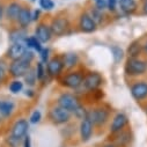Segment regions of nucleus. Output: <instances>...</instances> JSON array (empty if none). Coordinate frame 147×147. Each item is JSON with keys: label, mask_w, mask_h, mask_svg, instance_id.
<instances>
[{"label": "nucleus", "mask_w": 147, "mask_h": 147, "mask_svg": "<svg viewBox=\"0 0 147 147\" xmlns=\"http://www.w3.org/2000/svg\"><path fill=\"white\" fill-rule=\"evenodd\" d=\"M30 64H31V61L26 59L22 56L20 59H16V60L12 61V64L8 67V71L11 73V76H13L14 78L24 77V74L30 69Z\"/></svg>", "instance_id": "obj_1"}, {"label": "nucleus", "mask_w": 147, "mask_h": 147, "mask_svg": "<svg viewBox=\"0 0 147 147\" xmlns=\"http://www.w3.org/2000/svg\"><path fill=\"white\" fill-rule=\"evenodd\" d=\"M147 69V64L139 58H129L125 65V73L130 77L141 76Z\"/></svg>", "instance_id": "obj_2"}, {"label": "nucleus", "mask_w": 147, "mask_h": 147, "mask_svg": "<svg viewBox=\"0 0 147 147\" xmlns=\"http://www.w3.org/2000/svg\"><path fill=\"white\" fill-rule=\"evenodd\" d=\"M72 117V114L67 110H65L64 108L57 105V107H53L50 113H49V118L50 121L56 124V125H63V124H66L67 122H69Z\"/></svg>", "instance_id": "obj_3"}, {"label": "nucleus", "mask_w": 147, "mask_h": 147, "mask_svg": "<svg viewBox=\"0 0 147 147\" xmlns=\"http://www.w3.org/2000/svg\"><path fill=\"white\" fill-rule=\"evenodd\" d=\"M86 117L93 123L94 126H102L109 119V111L104 108H96L87 111Z\"/></svg>", "instance_id": "obj_4"}, {"label": "nucleus", "mask_w": 147, "mask_h": 147, "mask_svg": "<svg viewBox=\"0 0 147 147\" xmlns=\"http://www.w3.org/2000/svg\"><path fill=\"white\" fill-rule=\"evenodd\" d=\"M28 131H29V122L24 118H21V119H18L13 124L8 136L16 140L22 141L24 139V137L28 134Z\"/></svg>", "instance_id": "obj_5"}, {"label": "nucleus", "mask_w": 147, "mask_h": 147, "mask_svg": "<svg viewBox=\"0 0 147 147\" xmlns=\"http://www.w3.org/2000/svg\"><path fill=\"white\" fill-rule=\"evenodd\" d=\"M58 105L64 108L65 110L69 111L71 114H74L77 111V109L80 107V103L78 98L72 95V94H61L58 98Z\"/></svg>", "instance_id": "obj_6"}, {"label": "nucleus", "mask_w": 147, "mask_h": 147, "mask_svg": "<svg viewBox=\"0 0 147 147\" xmlns=\"http://www.w3.org/2000/svg\"><path fill=\"white\" fill-rule=\"evenodd\" d=\"M127 124H129L127 116L125 114H123V113H119L113 118L111 124H110V127H109V131H110L111 134H116V133L125 130Z\"/></svg>", "instance_id": "obj_7"}, {"label": "nucleus", "mask_w": 147, "mask_h": 147, "mask_svg": "<svg viewBox=\"0 0 147 147\" xmlns=\"http://www.w3.org/2000/svg\"><path fill=\"white\" fill-rule=\"evenodd\" d=\"M94 127L95 126L87 117L81 119L80 126H79V133H80V140L82 142H87L90 140V138L93 137V133H94Z\"/></svg>", "instance_id": "obj_8"}, {"label": "nucleus", "mask_w": 147, "mask_h": 147, "mask_svg": "<svg viewBox=\"0 0 147 147\" xmlns=\"http://www.w3.org/2000/svg\"><path fill=\"white\" fill-rule=\"evenodd\" d=\"M84 82V77L80 72H72L68 73L67 76H65V78L63 79V85L72 88V89H76L79 88Z\"/></svg>", "instance_id": "obj_9"}, {"label": "nucleus", "mask_w": 147, "mask_h": 147, "mask_svg": "<svg viewBox=\"0 0 147 147\" xmlns=\"http://www.w3.org/2000/svg\"><path fill=\"white\" fill-rule=\"evenodd\" d=\"M68 27H69V23H68V20L66 18H57L52 21L50 29H51L52 35L63 36L64 34H66Z\"/></svg>", "instance_id": "obj_10"}, {"label": "nucleus", "mask_w": 147, "mask_h": 147, "mask_svg": "<svg viewBox=\"0 0 147 147\" xmlns=\"http://www.w3.org/2000/svg\"><path fill=\"white\" fill-rule=\"evenodd\" d=\"M102 84V77L96 72H92L84 78V82L82 85L86 87V89L88 90H94L96 88H98Z\"/></svg>", "instance_id": "obj_11"}, {"label": "nucleus", "mask_w": 147, "mask_h": 147, "mask_svg": "<svg viewBox=\"0 0 147 147\" xmlns=\"http://www.w3.org/2000/svg\"><path fill=\"white\" fill-rule=\"evenodd\" d=\"M35 37L37 38L41 43H47L51 40L52 37V32H51V29L49 26L44 24V23H41L37 26L35 30Z\"/></svg>", "instance_id": "obj_12"}, {"label": "nucleus", "mask_w": 147, "mask_h": 147, "mask_svg": "<svg viewBox=\"0 0 147 147\" xmlns=\"http://www.w3.org/2000/svg\"><path fill=\"white\" fill-rule=\"evenodd\" d=\"M79 26H80V29L84 32H93L96 29V23L88 13H84L80 16Z\"/></svg>", "instance_id": "obj_13"}, {"label": "nucleus", "mask_w": 147, "mask_h": 147, "mask_svg": "<svg viewBox=\"0 0 147 147\" xmlns=\"http://www.w3.org/2000/svg\"><path fill=\"white\" fill-rule=\"evenodd\" d=\"M114 136H115V138L113 141L118 147H127L132 141V134L129 130H123V131H121Z\"/></svg>", "instance_id": "obj_14"}, {"label": "nucleus", "mask_w": 147, "mask_h": 147, "mask_svg": "<svg viewBox=\"0 0 147 147\" xmlns=\"http://www.w3.org/2000/svg\"><path fill=\"white\" fill-rule=\"evenodd\" d=\"M26 51H27V47L24 45V43H13L8 49L7 56L12 60H16L20 59Z\"/></svg>", "instance_id": "obj_15"}, {"label": "nucleus", "mask_w": 147, "mask_h": 147, "mask_svg": "<svg viewBox=\"0 0 147 147\" xmlns=\"http://www.w3.org/2000/svg\"><path fill=\"white\" fill-rule=\"evenodd\" d=\"M131 94L138 101H141V100L146 98L147 97V84L146 82H137V84H134L131 87Z\"/></svg>", "instance_id": "obj_16"}, {"label": "nucleus", "mask_w": 147, "mask_h": 147, "mask_svg": "<svg viewBox=\"0 0 147 147\" xmlns=\"http://www.w3.org/2000/svg\"><path fill=\"white\" fill-rule=\"evenodd\" d=\"M64 68V63L60 58H53L48 63V73L51 77H57Z\"/></svg>", "instance_id": "obj_17"}, {"label": "nucleus", "mask_w": 147, "mask_h": 147, "mask_svg": "<svg viewBox=\"0 0 147 147\" xmlns=\"http://www.w3.org/2000/svg\"><path fill=\"white\" fill-rule=\"evenodd\" d=\"M22 7L19 3H11L6 8V16L9 21H18Z\"/></svg>", "instance_id": "obj_18"}, {"label": "nucleus", "mask_w": 147, "mask_h": 147, "mask_svg": "<svg viewBox=\"0 0 147 147\" xmlns=\"http://www.w3.org/2000/svg\"><path fill=\"white\" fill-rule=\"evenodd\" d=\"M15 104L12 101H0V117L8 118L13 115Z\"/></svg>", "instance_id": "obj_19"}, {"label": "nucleus", "mask_w": 147, "mask_h": 147, "mask_svg": "<svg viewBox=\"0 0 147 147\" xmlns=\"http://www.w3.org/2000/svg\"><path fill=\"white\" fill-rule=\"evenodd\" d=\"M31 21H32L31 12L29 11V8L22 7V9H21V12H20V15H19V19H18L19 24H20L22 28H27V27L30 24Z\"/></svg>", "instance_id": "obj_20"}, {"label": "nucleus", "mask_w": 147, "mask_h": 147, "mask_svg": "<svg viewBox=\"0 0 147 147\" xmlns=\"http://www.w3.org/2000/svg\"><path fill=\"white\" fill-rule=\"evenodd\" d=\"M118 3H119V7L122 12H124L125 14L133 13L137 8L136 0H118Z\"/></svg>", "instance_id": "obj_21"}, {"label": "nucleus", "mask_w": 147, "mask_h": 147, "mask_svg": "<svg viewBox=\"0 0 147 147\" xmlns=\"http://www.w3.org/2000/svg\"><path fill=\"white\" fill-rule=\"evenodd\" d=\"M42 43L35 37V36H31V37H27L26 41H24V45L28 48V49H34L37 52H41L43 49H42Z\"/></svg>", "instance_id": "obj_22"}, {"label": "nucleus", "mask_w": 147, "mask_h": 147, "mask_svg": "<svg viewBox=\"0 0 147 147\" xmlns=\"http://www.w3.org/2000/svg\"><path fill=\"white\" fill-rule=\"evenodd\" d=\"M142 51V47L139 42H133L129 49H127V55H129V58H138L139 55L141 53Z\"/></svg>", "instance_id": "obj_23"}, {"label": "nucleus", "mask_w": 147, "mask_h": 147, "mask_svg": "<svg viewBox=\"0 0 147 147\" xmlns=\"http://www.w3.org/2000/svg\"><path fill=\"white\" fill-rule=\"evenodd\" d=\"M78 61V56L73 52H69V53H66L64 56V59H63V63H64V66L66 68H71L73 67Z\"/></svg>", "instance_id": "obj_24"}, {"label": "nucleus", "mask_w": 147, "mask_h": 147, "mask_svg": "<svg viewBox=\"0 0 147 147\" xmlns=\"http://www.w3.org/2000/svg\"><path fill=\"white\" fill-rule=\"evenodd\" d=\"M26 38H27V36L22 30H14L9 35V40L13 43H24Z\"/></svg>", "instance_id": "obj_25"}, {"label": "nucleus", "mask_w": 147, "mask_h": 147, "mask_svg": "<svg viewBox=\"0 0 147 147\" xmlns=\"http://www.w3.org/2000/svg\"><path fill=\"white\" fill-rule=\"evenodd\" d=\"M36 80H37V77H36V71H34L32 68H30L26 74H24V81L28 86H34Z\"/></svg>", "instance_id": "obj_26"}, {"label": "nucleus", "mask_w": 147, "mask_h": 147, "mask_svg": "<svg viewBox=\"0 0 147 147\" xmlns=\"http://www.w3.org/2000/svg\"><path fill=\"white\" fill-rule=\"evenodd\" d=\"M111 52H113V57H114L115 63H119L123 59L124 53H123V50L119 47H113L111 48Z\"/></svg>", "instance_id": "obj_27"}, {"label": "nucleus", "mask_w": 147, "mask_h": 147, "mask_svg": "<svg viewBox=\"0 0 147 147\" xmlns=\"http://www.w3.org/2000/svg\"><path fill=\"white\" fill-rule=\"evenodd\" d=\"M23 88V84L20 81V80H14L11 85H9V90L13 93V94H18L22 90Z\"/></svg>", "instance_id": "obj_28"}, {"label": "nucleus", "mask_w": 147, "mask_h": 147, "mask_svg": "<svg viewBox=\"0 0 147 147\" xmlns=\"http://www.w3.org/2000/svg\"><path fill=\"white\" fill-rule=\"evenodd\" d=\"M7 72H8V67H7L6 63L4 60H0V85H1L4 82V80L6 79Z\"/></svg>", "instance_id": "obj_29"}, {"label": "nucleus", "mask_w": 147, "mask_h": 147, "mask_svg": "<svg viewBox=\"0 0 147 147\" xmlns=\"http://www.w3.org/2000/svg\"><path fill=\"white\" fill-rule=\"evenodd\" d=\"M41 119H42V114H41V111H38V110H35V111L30 115V118H29V123L30 124H37V123H40L41 122Z\"/></svg>", "instance_id": "obj_30"}, {"label": "nucleus", "mask_w": 147, "mask_h": 147, "mask_svg": "<svg viewBox=\"0 0 147 147\" xmlns=\"http://www.w3.org/2000/svg\"><path fill=\"white\" fill-rule=\"evenodd\" d=\"M45 76V71H44V66L43 63H38L37 66H36V77H37V80H43Z\"/></svg>", "instance_id": "obj_31"}, {"label": "nucleus", "mask_w": 147, "mask_h": 147, "mask_svg": "<svg viewBox=\"0 0 147 147\" xmlns=\"http://www.w3.org/2000/svg\"><path fill=\"white\" fill-rule=\"evenodd\" d=\"M40 6L45 11H51L55 7V4L52 0H40Z\"/></svg>", "instance_id": "obj_32"}, {"label": "nucleus", "mask_w": 147, "mask_h": 147, "mask_svg": "<svg viewBox=\"0 0 147 147\" xmlns=\"http://www.w3.org/2000/svg\"><path fill=\"white\" fill-rule=\"evenodd\" d=\"M89 15H90V16H92V19L95 21V23H96V24H97V23H100V22L102 21V14H101L100 9H94Z\"/></svg>", "instance_id": "obj_33"}, {"label": "nucleus", "mask_w": 147, "mask_h": 147, "mask_svg": "<svg viewBox=\"0 0 147 147\" xmlns=\"http://www.w3.org/2000/svg\"><path fill=\"white\" fill-rule=\"evenodd\" d=\"M6 142H7L8 147H20V145L22 144V141L16 140V139H14V138H12V137H9V136L7 137Z\"/></svg>", "instance_id": "obj_34"}, {"label": "nucleus", "mask_w": 147, "mask_h": 147, "mask_svg": "<svg viewBox=\"0 0 147 147\" xmlns=\"http://www.w3.org/2000/svg\"><path fill=\"white\" fill-rule=\"evenodd\" d=\"M116 4H117V0H107V8L109 11H115Z\"/></svg>", "instance_id": "obj_35"}, {"label": "nucleus", "mask_w": 147, "mask_h": 147, "mask_svg": "<svg viewBox=\"0 0 147 147\" xmlns=\"http://www.w3.org/2000/svg\"><path fill=\"white\" fill-rule=\"evenodd\" d=\"M96 7L100 11H103L107 8V0H96Z\"/></svg>", "instance_id": "obj_36"}, {"label": "nucleus", "mask_w": 147, "mask_h": 147, "mask_svg": "<svg viewBox=\"0 0 147 147\" xmlns=\"http://www.w3.org/2000/svg\"><path fill=\"white\" fill-rule=\"evenodd\" d=\"M22 146L23 147H31V137L29 134H27L24 137V139L22 140Z\"/></svg>", "instance_id": "obj_37"}, {"label": "nucleus", "mask_w": 147, "mask_h": 147, "mask_svg": "<svg viewBox=\"0 0 147 147\" xmlns=\"http://www.w3.org/2000/svg\"><path fill=\"white\" fill-rule=\"evenodd\" d=\"M41 53H42V61L47 63L48 61V58H49V50L48 49H44V50L41 51Z\"/></svg>", "instance_id": "obj_38"}, {"label": "nucleus", "mask_w": 147, "mask_h": 147, "mask_svg": "<svg viewBox=\"0 0 147 147\" xmlns=\"http://www.w3.org/2000/svg\"><path fill=\"white\" fill-rule=\"evenodd\" d=\"M102 147H118L114 141H109V142H105L102 145Z\"/></svg>", "instance_id": "obj_39"}, {"label": "nucleus", "mask_w": 147, "mask_h": 147, "mask_svg": "<svg viewBox=\"0 0 147 147\" xmlns=\"http://www.w3.org/2000/svg\"><path fill=\"white\" fill-rule=\"evenodd\" d=\"M38 16H40V12H38V11H35V12H34V14H31L32 21H36V20L38 19Z\"/></svg>", "instance_id": "obj_40"}, {"label": "nucleus", "mask_w": 147, "mask_h": 147, "mask_svg": "<svg viewBox=\"0 0 147 147\" xmlns=\"http://www.w3.org/2000/svg\"><path fill=\"white\" fill-rule=\"evenodd\" d=\"M142 11H144V13L147 15V0L144 3V6H142Z\"/></svg>", "instance_id": "obj_41"}, {"label": "nucleus", "mask_w": 147, "mask_h": 147, "mask_svg": "<svg viewBox=\"0 0 147 147\" xmlns=\"http://www.w3.org/2000/svg\"><path fill=\"white\" fill-rule=\"evenodd\" d=\"M3 15H4V8H3L1 5H0V20L3 19Z\"/></svg>", "instance_id": "obj_42"}, {"label": "nucleus", "mask_w": 147, "mask_h": 147, "mask_svg": "<svg viewBox=\"0 0 147 147\" xmlns=\"http://www.w3.org/2000/svg\"><path fill=\"white\" fill-rule=\"evenodd\" d=\"M142 51H144V52L147 55V42H146V43H145V45L142 47Z\"/></svg>", "instance_id": "obj_43"}, {"label": "nucleus", "mask_w": 147, "mask_h": 147, "mask_svg": "<svg viewBox=\"0 0 147 147\" xmlns=\"http://www.w3.org/2000/svg\"><path fill=\"white\" fill-rule=\"evenodd\" d=\"M30 1H32V3H34V1H36V0H30Z\"/></svg>", "instance_id": "obj_44"}, {"label": "nucleus", "mask_w": 147, "mask_h": 147, "mask_svg": "<svg viewBox=\"0 0 147 147\" xmlns=\"http://www.w3.org/2000/svg\"><path fill=\"white\" fill-rule=\"evenodd\" d=\"M146 114H147V107H146Z\"/></svg>", "instance_id": "obj_45"}, {"label": "nucleus", "mask_w": 147, "mask_h": 147, "mask_svg": "<svg viewBox=\"0 0 147 147\" xmlns=\"http://www.w3.org/2000/svg\"><path fill=\"white\" fill-rule=\"evenodd\" d=\"M0 123H1V117H0Z\"/></svg>", "instance_id": "obj_46"}]
</instances>
